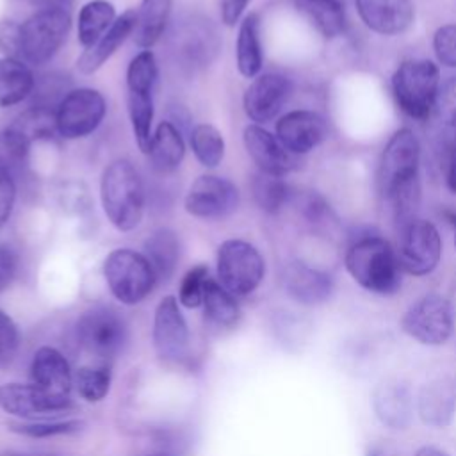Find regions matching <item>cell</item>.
I'll return each mask as SVG.
<instances>
[{
  "label": "cell",
  "instance_id": "1",
  "mask_svg": "<svg viewBox=\"0 0 456 456\" xmlns=\"http://www.w3.org/2000/svg\"><path fill=\"white\" fill-rule=\"evenodd\" d=\"M144 185L128 159L109 162L100 176V203L107 221L119 232L135 230L144 216Z\"/></svg>",
  "mask_w": 456,
  "mask_h": 456
},
{
  "label": "cell",
  "instance_id": "2",
  "mask_svg": "<svg viewBox=\"0 0 456 456\" xmlns=\"http://www.w3.org/2000/svg\"><path fill=\"white\" fill-rule=\"evenodd\" d=\"M346 269L369 292L395 294L401 289V265L395 249L379 235L358 237L346 253Z\"/></svg>",
  "mask_w": 456,
  "mask_h": 456
},
{
  "label": "cell",
  "instance_id": "3",
  "mask_svg": "<svg viewBox=\"0 0 456 456\" xmlns=\"http://www.w3.org/2000/svg\"><path fill=\"white\" fill-rule=\"evenodd\" d=\"M159 78L151 50L137 52L126 68V110L139 150L146 155L153 137V91Z\"/></svg>",
  "mask_w": 456,
  "mask_h": 456
},
{
  "label": "cell",
  "instance_id": "4",
  "mask_svg": "<svg viewBox=\"0 0 456 456\" xmlns=\"http://www.w3.org/2000/svg\"><path fill=\"white\" fill-rule=\"evenodd\" d=\"M71 28V16L62 7H41L32 12L20 32V59L28 66L48 64L62 48Z\"/></svg>",
  "mask_w": 456,
  "mask_h": 456
},
{
  "label": "cell",
  "instance_id": "5",
  "mask_svg": "<svg viewBox=\"0 0 456 456\" xmlns=\"http://www.w3.org/2000/svg\"><path fill=\"white\" fill-rule=\"evenodd\" d=\"M438 86V68L428 59L404 61L392 77V91L397 105L415 119L429 118L435 109Z\"/></svg>",
  "mask_w": 456,
  "mask_h": 456
},
{
  "label": "cell",
  "instance_id": "6",
  "mask_svg": "<svg viewBox=\"0 0 456 456\" xmlns=\"http://www.w3.org/2000/svg\"><path fill=\"white\" fill-rule=\"evenodd\" d=\"M103 278L112 296L125 305L141 303L157 283L148 258L130 248L112 249L105 256Z\"/></svg>",
  "mask_w": 456,
  "mask_h": 456
},
{
  "label": "cell",
  "instance_id": "7",
  "mask_svg": "<svg viewBox=\"0 0 456 456\" xmlns=\"http://www.w3.org/2000/svg\"><path fill=\"white\" fill-rule=\"evenodd\" d=\"M219 283L235 297L248 296L258 289L265 274V262L260 251L248 240L226 239L217 248Z\"/></svg>",
  "mask_w": 456,
  "mask_h": 456
},
{
  "label": "cell",
  "instance_id": "8",
  "mask_svg": "<svg viewBox=\"0 0 456 456\" xmlns=\"http://www.w3.org/2000/svg\"><path fill=\"white\" fill-rule=\"evenodd\" d=\"M401 330L424 346H442L454 333V314L447 297L431 292L413 301L401 317Z\"/></svg>",
  "mask_w": 456,
  "mask_h": 456
},
{
  "label": "cell",
  "instance_id": "9",
  "mask_svg": "<svg viewBox=\"0 0 456 456\" xmlns=\"http://www.w3.org/2000/svg\"><path fill=\"white\" fill-rule=\"evenodd\" d=\"M105 114L107 102L98 89H69L55 109L57 135L66 141L84 139L98 130Z\"/></svg>",
  "mask_w": 456,
  "mask_h": 456
},
{
  "label": "cell",
  "instance_id": "10",
  "mask_svg": "<svg viewBox=\"0 0 456 456\" xmlns=\"http://www.w3.org/2000/svg\"><path fill=\"white\" fill-rule=\"evenodd\" d=\"M420 144L410 128H399L387 142L379 162V191L388 200L404 185L419 180Z\"/></svg>",
  "mask_w": 456,
  "mask_h": 456
},
{
  "label": "cell",
  "instance_id": "11",
  "mask_svg": "<svg viewBox=\"0 0 456 456\" xmlns=\"http://www.w3.org/2000/svg\"><path fill=\"white\" fill-rule=\"evenodd\" d=\"M395 255L401 269L408 274L433 273L442 256V239L435 224L417 217L401 224Z\"/></svg>",
  "mask_w": 456,
  "mask_h": 456
},
{
  "label": "cell",
  "instance_id": "12",
  "mask_svg": "<svg viewBox=\"0 0 456 456\" xmlns=\"http://www.w3.org/2000/svg\"><path fill=\"white\" fill-rule=\"evenodd\" d=\"M239 207L237 185L219 175H200L183 198V208L196 219H223Z\"/></svg>",
  "mask_w": 456,
  "mask_h": 456
},
{
  "label": "cell",
  "instance_id": "13",
  "mask_svg": "<svg viewBox=\"0 0 456 456\" xmlns=\"http://www.w3.org/2000/svg\"><path fill=\"white\" fill-rule=\"evenodd\" d=\"M77 335L82 347L96 360L105 363L123 347L125 324L110 308L94 306L84 312L78 319Z\"/></svg>",
  "mask_w": 456,
  "mask_h": 456
},
{
  "label": "cell",
  "instance_id": "14",
  "mask_svg": "<svg viewBox=\"0 0 456 456\" xmlns=\"http://www.w3.org/2000/svg\"><path fill=\"white\" fill-rule=\"evenodd\" d=\"M292 93V84L280 73L256 75L244 91L242 107L246 116L256 125L274 119Z\"/></svg>",
  "mask_w": 456,
  "mask_h": 456
},
{
  "label": "cell",
  "instance_id": "15",
  "mask_svg": "<svg viewBox=\"0 0 456 456\" xmlns=\"http://www.w3.org/2000/svg\"><path fill=\"white\" fill-rule=\"evenodd\" d=\"M153 344L157 354L166 362H178L185 356L189 330L176 297L160 299L153 319Z\"/></svg>",
  "mask_w": 456,
  "mask_h": 456
},
{
  "label": "cell",
  "instance_id": "16",
  "mask_svg": "<svg viewBox=\"0 0 456 456\" xmlns=\"http://www.w3.org/2000/svg\"><path fill=\"white\" fill-rule=\"evenodd\" d=\"M0 408L16 417L36 419L68 411L71 401L52 397L32 383H7L0 387Z\"/></svg>",
  "mask_w": 456,
  "mask_h": 456
},
{
  "label": "cell",
  "instance_id": "17",
  "mask_svg": "<svg viewBox=\"0 0 456 456\" xmlns=\"http://www.w3.org/2000/svg\"><path fill=\"white\" fill-rule=\"evenodd\" d=\"M328 135L326 121L314 110H290L276 123L278 141L296 157L317 148Z\"/></svg>",
  "mask_w": 456,
  "mask_h": 456
},
{
  "label": "cell",
  "instance_id": "18",
  "mask_svg": "<svg viewBox=\"0 0 456 456\" xmlns=\"http://www.w3.org/2000/svg\"><path fill=\"white\" fill-rule=\"evenodd\" d=\"M242 142L248 155L262 173L283 176L297 167V157L290 153L276 135L256 123L244 128Z\"/></svg>",
  "mask_w": 456,
  "mask_h": 456
},
{
  "label": "cell",
  "instance_id": "19",
  "mask_svg": "<svg viewBox=\"0 0 456 456\" xmlns=\"http://www.w3.org/2000/svg\"><path fill=\"white\" fill-rule=\"evenodd\" d=\"M417 413L426 426L447 428L456 415V378L444 374L426 381L417 395Z\"/></svg>",
  "mask_w": 456,
  "mask_h": 456
},
{
  "label": "cell",
  "instance_id": "20",
  "mask_svg": "<svg viewBox=\"0 0 456 456\" xmlns=\"http://www.w3.org/2000/svg\"><path fill=\"white\" fill-rule=\"evenodd\" d=\"M372 408L378 420L394 431H403L413 419V395L410 387L395 378L381 381L372 394Z\"/></svg>",
  "mask_w": 456,
  "mask_h": 456
},
{
  "label": "cell",
  "instance_id": "21",
  "mask_svg": "<svg viewBox=\"0 0 456 456\" xmlns=\"http://www.w3.org/2000/svg\"><path fill=\"white\" fill-rule=\"evenodd\" d=\"M362 21L381 36L404 32L413 21L411 0H354Z\"/></svg>",
  "mask_w": 456,
  "mask_h": 456
},
{
  "label": "cell",
  "instance_id": "22",
  "mask_svg": "<svg viewBox=\"0 0 456 456\" xmlns=\"http://www.w3.org/2000/svg\"><path fill=\"white\" fill-rule=\"evenodd\" d=\"M32 385L52 397L69 399L73 376L66 358L53 347H39L30 365Z\"/></svg>",
  "mask_w": 456,
  "mask_h": 456
},
{
  "label": "cell",
  "instance_id": "23",
  "mask_svg": "<svg viewBox=\"0 0 456 456\" xmlns=\"http://www.w3.org/2000/svg\"><path fill=\"white\" fill-rule=\"evenodd\" d=\"M283 283L294 301L308 306L324 303L333 292L331 276L303 262L289 264L283 274Z\"/></svg>",
  "mask_w": 456,
  "mask_h": 456
},
{
  "label": "cell",
  "instance_id": "24",
  "mask_svg": "<svg viewBox=\"0 0 456 456\" xmlns=\"http://www.w3.org/2000/svg\"><path fill=\"white\" fill-rule=\"evenodd\" d=\"M135 23V9H128L121 12L112 27L89 48H84V52L77 59V69L84 75H93L98 71L114 53L116 50L132 37Z\"/></svg>",
  "mask_w": 456,
  "mask_h": 456
},
{
  "label": "cell",
  "instance_id": "25",
  "mask_svg": "<svg viewBox=\"0 0 456 456\" xmlns=\"http://www.w3.org/2000/svg\"><path fill=\"white\" fill-rule=\"evenodd\" d=\"M146 155L157 173L167 175L176 171L185 157V141L180 128L169 119L160 121L153 130Z\"/></svg>",
  "mask_w": 456,
  "mask_h": 456
},
{
  "label": "cell",
  "instance_id": "26",
  "mask_svg": "<svg viewBox=\"0 0 456 456\" xmlns=\"http://www.w3.org/2000/svg\"><path fill=\"white\" fill-rule=\"evenodd\" d=\"M32 68L18 57H0V109L14 107L32 96L36 89Z\"/></svg>",
  "mask_w": 456,
  "mask_h": 456
},
{
  "label": "cell",
  "instance_id": "27",
  "mask_svg": "<svg viewBox=\"0 0 456 456\" xmlns=\"http://www.w3.org/2000/svg\"><path fill=\"white\" fill-rule=\"evenodd\" d=\"M235 64L244 78L260 75L264 64V48L260 36V18L256 12L246 14L239 23L235 41Z\"/></svg>",
  "mask_w": 456,
  "mask_h": 456
},
{
  "label": "cell",
  "instance_id": "28",
  "mask_svg": "<svg viewBox=\"0 0 456 456\" xmlns=\"http://www.w3.org/2000/svg\"><path fill=\"white\" fill-rule=\"evenodd\" d=\"M173 9V0H141L135 9L132 39L141 50H151L162 37Z\"/></svg>",
  "mask_w": 456,
  "mask_h": 456
},
{
  "label": "cell",
  "instance_id": "29",
  "mask_svg": "<svg viewBox=\"0 0 456 456\" xmlns=\"http://www.w3.org/2000/svg\"><path fill=\"white\" fill-rule=\"evenodd\" d=\"M294 7L326 39L346 32L347 18L342 0H294Z\"/></svg>",
  "mask_w": 456,
  "mask_h": 456
},
{
  "label": "cell",
  "instance_id": "30",
  "mask_svg": "<svg viewBox=\"0 0 456 456\" xmlns=\"http://www.w3.org/2000/svg\"><path fill=\"white\" fill-rule=\"evenodd\" d=\"M155 271L157 281L169 280L176 269L180 258V240L171 228H159L151 232L144 240L142 253Z\"/></svg>",
  "mask_w": 456,
  "mask_h": 456
},
{
  "label": "cell",
  "instance_id": "31",
  "mask_svg": "<svg viewBox=\"0 0 456 456\" xmlns=\"http://www.w3.org/2000/svg\"><path fill=\"white\" fill-rule=\"evenodd\" d=\"M116 7L109 0L86 2L77 16V39L84 48L94 45L116 21Z\"/></svg>",
  "mask_w": 456,
  "mask_h": 456
},
{
  "label": "cell",
  "instance_id": "32",
  "mask_svg": "<svg viewBox=\"0 0 456 456\" xmlns=\"http://www.w3.org/2000/svg\"><path fill=\"white\" fill-rule=\"evenodd\" d=\"M203 306L208 321L223 328L233 326L240 317V308L235 301V296L230 294L219 281L212 278H208L205 285Z\"/></svg>",
  "mask_w": 456,
  "mask_h": 456
},
{
  "label": "cell",
  "instance_id": "33",
  "mask_svg": "<svg viewBox=\"0 0 456 456\" xmlns=\"http://www.w3.org/2000/svg\"><path fill=\"white\" fill-rule=\"evenodd\" d=\"M189 144L196 160L207 169L217 167L224 159V137L210 123L196 125L189 134Z\"/></svg>",
  "mask_w": 456,
  "mask_h": 456
},
{
  "label": "cell",
  "instance_id": "34",
  "mask_svg": "<svg viewBox=\"0 0 456 456\" xmlns=\"http://www.w3.org/2000/svg\"><path fill=\"white\" fill-rule=\"evenodd\" d=\"M251 194L260 210L267 214H278L289 201L290 189L283 176L258 171L251 178Z\"/></svg>",
  "mask_w": 456,
  "mask_h": 456
},
{
  "label": "cell",
  "instance_id": "35",
  "mask_svg": "<svg viewBox=\"0 0 456 456\" xmlns=\"http://www.w3.org/2000/svg\"><path fill=\"white\" fill-rule=\"evenodd\" d=\"M11 125L18 128L30 142L39 139H50L57 134L55 109L32 105L30 109L21 112Z\"/></svg>",
  "mask_w": 456,
  "mask_h": 456
},
{
  "label": "cell",
  "instance_id": "36",
  "mask_svg": "<svg viewBox=\"0 0 456 456\" xmlns=\"http://www.w3.org/2000/svg\"><path fill=\"white\" fill-rule=\"evenodd\" d=\"M73 383L78 394L91 403L102 401L110 387V370L105 363L84 365L75 372Z\"/></svg>",
  "mask_w": 456,
  "mask_h": 456
},
{
  "label": "cell",
  "instance_id": "37",
  "mask_svg": "<svg viewBox=\"0 0 456 456\" xmlns=\"http://www.w3.org/2000/svg\"><path fill=\"white\" fill-rule=\"evenodd\" d=\"M32 142L12 125L0 132V166L7 169L20 167L27 162Z\"/></svg>",
  "mask_w": 456,
  "mask_h": 456
},
{
  "label": "cell",
  "instance_id": "38",
  "mask_svg": "<svg viewBox=\"0 0 456 456\" xmlns=\"http://www.w3.org/2000/svg\"><path fill=\"white\" fill-rule=\"evenodd\" d=\"M207 281H208V267L205 264H198L191 267L180 281L178 301L187 308H198L200 305H203V292H205Z\"/></svg>",
  "mask_w": 456,
  "mask_h": 456
},
{
  "label": "cell",
  "instance_id": "39",
  "mask_svg": "<svg viewBox=\"0 0 456 456\" xmlns=\"http://www.w3.org/2000/svg\"><path fill=\"white\" fill-rule=\"evenodd\" d=\"M435 112L445 126L456 128V77L445 80L444 86L438 89Z\"/></svg>",
  "mask_w": 456,
  "mask_h": 456
},
{
  "label": "cell",
  "instance_id": "40",
  "mask_svg": "<svg viewBox=\"0 0 456 456\" xmlns=\"http://www.w3.org/2000/svg\"><path fill=\"white\" fill-rule=\"evenodd\" d=\"M433 48L436 59L447 66L456 68V25H444L435 32Z\"/></svg>",
  "mask_w": 456,
  "mask_h": 456
},
{
  "label": "cell",
  "instance_id": "41",
  "mask_svg": "<svg viewBox=\"0 0 456 456\" xmlns=\"http://www.w3.org/2000/svg\"><path fill=\"white\" fill-rule=\"evenodd\" d=\"M18 349V328L14 321L0 310V367L11 363Z\"/></svg>",
  "mask_w": 456,
  "mask_h": 456
},
{
  "label": "cell",
  "instance_id": "42",
  "mask_svg": "<svg viewBox=\"0 0 456 456\" xmlns=\"http://www.w3.org/2000/svg\"><path fill=\"white\" fill-rule=\"evenodd\" d=\"M16 201V182L12 171L0 166V230L7 224Z\"/></svg>",
  "mask_w": 456,
  "mask_h": 456
},
{
  "label": "cell",
  "instance_id": "43",
  "mask_svg": "<svg viewBox=\"0 0 456 456\" xmlns=\"http://www.w3.org/2000/svg\"><path fill=\"white\" fill-rule=\"evenodd\" d=\"M82 422L78 420H64V422H36V424H23L18 426L16 431L23 433L27 436H34V438H45V436H52V435H66L71 431L80 429Z\"/></svg>",
  "mask_w": 456,
  "mask_h": 456
},
{
  "label": "cell",
  "instance_id": "44",
  "mask_svg": "<svg viewBox=\"0 0 456 456\" xmlns=\"http://www.w3.org/2000/svg\"><path fill=\"white\" fill-rule=\"evenodd\" d=\"M20 32L21 23L14 20H0V52L5 57L20 59Z\"/></svg>",
  "mask_w": 456,
  "mask_h": 456
},
{
  "label": "cell",
  "instance_id": "45",
  "mask_svg": "<svg viewBox=\"0 0 456 456\" xmlns=\"http://www.w3.org/2000/svg\"><path fill=\"white\" fill-rule=\"evenodd\" d=\"M18 271V256L7 244H0V292L5 290L14 280Z\"/></svg>",
  "mask_w": 456,
  "mask_h": 456
},
{
  "label": "cell",
  "instance_id": "46",
  "mask_svg": "<svg viewBox=\"0 0 456 456\" xmlns=\"http://www.w3.org/2000/svg\"><path fill=\"white\" fill-rule=\"evenodd\" d=\"M251 0H219V16L226 27L240 23Z\"/></svg>",
  "mask_w": 456,
  "mask_h": 456
},
{
  "label": "cell",
  "instance_id": "47",
  "mask_svg": "<svg viewBox=\"0 0 456 456\" xmlns=\"http://www.w3.org/2000/svg\"><path fill=\"white\" fill-rule=\"evenodd\" d=\"M301 212L310 223H317L326 214V203L317 194H308L301 201Z\"/></svg>",
  "mask_w": 456,
  "mask_h": 456
},
{
  "label": "cell",
  "instance_id": "48",
  "mask_svg": "<svg viewBox=\"0 0 456 456\" xmlns=\"http://www.w3.org/2000/svg\"><path fill=\"white\" fill-rule=\"evenodd\" d=\"M447 187L456 192V141L451 146L449 166H447Z\"/></svg>",
  "mask_w": 456,
  "mask_h": 456
},
{
  "label": "cell",
  "instance_id": "49",
  "mask_svg": "<svg viewBox=\"0 0 456 456\" xmlns=\"http://www.w3.org/2000/svg\"><path fill=\"white\" fill-rule=\"evenodd\" d=\"M413 456H449L445 451L438 449V447H433V445H424L420 447Z\"/></svg>",
  "mask_w": 456,
  "mask_h": 456
},
{
  "label": "cell",
  "instance_id": "50",
  "mask_svg": "<svg viewBox=\"0 0 456 456\" xmlns=\"http://www.w3.org/2000/svg\"><path fill=\"white\" fill-rule=\"evenodd\" d=\"M34 2L39 4V9L41 7H62V9H66L68 4H69V0H34Z\"/></svg>",
  "mask_w": 456,
  "mask_h": 456
},
{
  "label": "cell",
  "instance_id": "51",
  "mask_svg": "<svg viewBox=\"0 0 456 456\" xmlns=\"http://www.w3.org/2000/svg\"><path fill=\"white\" fill-rule=\"evenodd\" d=\"M444 217H445V221L451 224V228L454 232V246H456V210H444Z\"/></svg>",
  "mask_w": 456,
  "mask_h": 456
},
{
  "label": "cell",
  "instance_id": "52",
  "mask_svg": "<svg viewBox=\"0 0 456 456\" xmlns=\"http://www.w3.org/2000/svg\"><path fill=\"white\" fill-rule=\"evenodd\" d=\"M367 456H394L387 447H370Z\"/></svg>",
  "mask_w": 456,
  "mask_h": 456
},
{
  "label": "cell",
  "instance_id": "53",
  "mask_svg": "<svg viewBox=\"0 0 456 456\" xmlns=\"http://www.w3.org/2000/svg\"><path fill=\"white\" fill-rule=\"evenodd\" d=\"M2 456H18V454H2Z\"/></svg>",
  "mask_w": 456,
  "mask_h": 456
},
{
  "label": "cell",
  "instance_id": "54",
  "mask_svg": "<svg viewBox=\"0 0 456 456\" xmlns=\"http://www.w3.org/2000/svg\"><path fill=\"white\" fill-rule=\"evenodd\" d=\"M159 456H160V454H159Z\"/></svg>",
  "mask_w": 456,
  "mask_h": 456
}]
</instances>
